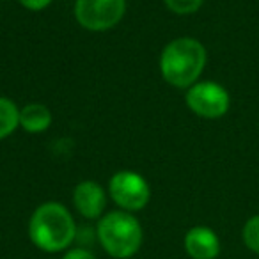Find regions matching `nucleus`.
<instances>
[{
  "label": "nucleus",
  "instance_id": "f257e3e1",
  "mask_svg": "<svg viewBox=\"0 0 259 259\" xmlns=\"http://www.w3.org/2000/svg\"><path fill=\"white\" fill-rule=\"evenodd\" d=\"M208 62V52L199 39L190 36L176 37L160 54V73L169 85L188 89L199 82Z\"/></svg>",
  "mask_w": 259,
  "mask_h": 259
},
{
  "label": "nucleus",
  "instance_id": "f03ea898",
  "mask_svg": "<svg viewBox=\"0 0 259 259\" xmlns=\"http://www.w3.org/2000/svg\"><path fill=\"white\" fill-rule=\"evenodd\" d=\"M29 236L39 250L48 254L68 250L76 238L75 219L61 202H43L30 215Z\"/></svg>",
  "mask_w": 259,
  "mask_h": 259
},
{
  "label": "nucleus",
  "instance_id": "7ed1b4c3",
  "mask_svg": "<svg viewBox=\"0 0 259 259\" xmlns=\"http://www.w3.org/2000/svg\"><path fill=\"white\" fill-rule=\"evenodd\" d=\"M96 234L103 250L115 259L134 257L144 238L141 222L124 209L108 211L101 217Z\"/></svg>",
  "mask_w": 259,
  "mask_h": 259
},
{
  "label": "nucleus",
  "instance_id": "20e7f679",
  "mask_svg": "<svg viewBox=\"0 0 259 259\" xmlns=\"http://www.w3.org/2000/svg\"><path fill=\"white\" fill-rule=\"evenodd\" d=\"M185 103L202 119H219L229 112L231 96L224 85L213 80H199L187 89Z\"/></svg>",
  "mask_w": 259,
  "mask_h": 259
},
{
  "label": "nucleus",
  "instance_id": "39448f33",
  "mask_svg": "<svg viewBox=\"0 0 259 259\" xmlns=\"http://www.w3.org/2000/svg\"><path fill=\"white\" fill-rule=\"evenodd\" d=\"M126 13V0H75V18L91 32H105L117 25Z\"/></svg>",
  "mask_w": 259,
  "mask_h": 259
},
{
  "label": "nucleus",
  "instance_id": "423d86ee",
  "mask_svg": "<svg viewBox=\"0 0 259 259\" xmlns=\"http://www.w3.org/2000/svg\"><path fill=\"white\" fill-rule=\"evenodd\" d=\"M112 201L124 211H141L151 199V188L144 176L135 170H117L108 181Z\"/></svg>",
  "mask_w": 259,
  "mask_h": 259
},
{
  "label": "nucleus",
  "instance_id": "0eeeda50",
  "mask_svg": "<svg viewBox=\"0 0 259 259\" xmlns=\"http://www.w3.org/2000/svg\"><path fill=\"white\" fill-rule=\"evenodd\" d=\"M73 204L83 219H101L107 208V194L103 187L93 180L80 181L73 190Z\"/></svg>",
  "mask_w": 259,
  "mask_h": 259
},
{
  "label": "nucleus",
  "instance_id": "6e6552de",
  "mask_svg": "<svg viewBox=\"0 0 259 259\" xmlns=\"http://www.w3.org/2000/svg\"><path fill=\"white\" fill-rule=\"evenodd\" d=\"M185 250L192 259H217L220 254V240L213 229L195 226L185 234Z\"/></svg>",
  "mask_w": 259,
  "mask_h": 259
},
{
  "label": "nucleus",
  "instance_id": "1a4fd4ad",
  "mask_svg": "<svg viewBox=\"0 0 259 259\" xmlns=\"http://www.w3.org/2000/svg\"><path fill=\"white\" fill-rule=\"evenodd\" d=\"M54 115L43 103H29L20 108V128L27 134H43L52 126Z\"/></svg>",
  "mask_w": 259,
  "mask_h": 259
},
{
  "label": "nucleus",
  "instance_id": "9d476101",
  "mask_svg": "<svg viewBox=\"0 0 259 259\" xmlns=\"http://www.w3.org/2000/svg\"><path fill=\"white\" fill-rule=\"evenodd\" d=\"M20 128V108L13 100L0 96V141L8 139Z\"/></svg>",
  "mask_w": 259,
  "mask_h": 259
},
{
  "label": "nucleus",
  "instance_id": "9b49d317",
  "mask_svg": "<svg viewBox=\"0 0 259 259\" xmlns=\"http://www.w3.org/2000/svg\"><path fill=\"white\" fill-rule=\"evenodd\" d=\"M241 240L248 250L259 254V215H254L245 222L241 229Z\"/></svg>",
  "mask_w": 259,
  "mask_h": 259
},
{
  "label": "nucleus",
  "instance_id": "f8f14e48",
  "mask_svg": "<svg viewBox=\"0 0 259 259\" xmlns=\"http://www.w3.org/2000/svg\"><path fill=\"white\" fill-rule=\"evenodd\" d=\"M163 4L174 15L187 16L197 13L204 4V0H163Z\"/></svg>",
  "mask_w": 259,
  "mask_h": 259
},
{
  "label": "nucleus",
  "instance_id": "ddd939ff",
  "mask_svg": "<svg viewBox=\"0 0 259 259\" xmlns=\"http://www.w3.org/2000/svg\"><path fill=\"white\" fill-rule=\"evenodd\" d=\"M62 259H96V255H94L91 250H87V248L76 247V248H69V250H66V254Z\"/></svg>",
  "mask_w": 259,
  "mask_h": 259
},
{
  "label": "nucleus",
  "instance_id": "4468645a",
  "mask_svg": "<svg viewBox=\"0 0 259 259\" xmlns=\"http://www.w3.org/2000/svg\"><path fill=\"white\" fill-rule=\"evenodd\" d=\"M18 2L25 9H29V11H43V9H47L54 0H18Z\"/></svg>",
  "mask_w": 259,
  "mask_h": 259
}]
</instances>
